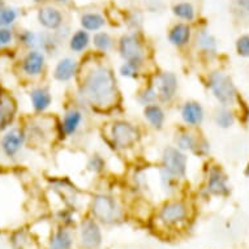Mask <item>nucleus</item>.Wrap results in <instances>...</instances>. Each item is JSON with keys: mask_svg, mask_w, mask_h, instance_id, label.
<instances>
[{"mask_svg": "<svg viewBox=\"0 0 249 249\" xmlns=\"http://www.w3.org/2000/svg\"><path fill=\"white\" fill-rule=\"evenodd\" d=\"M17 102L8 91L0 90V132H5L12 127L16 119Z\"/></svg>", "mask_w": 249, "mask_h": 249, "instance_id": "obj_11", "label": "nucleus"}, {"mask_svg": "<svg viewBox=\"0 0 249 249\" xmlns=\"http://www.w3.org/2000/svg\"><path fill=\"white\" fill-rule=\"evenodd\" d=\"M191 39V26L188 24H176L172 26V29L168 33V41L170 43L176 47H183L188 45Z\"/></svg>", "mask_w": 249, "mask_h": 249, "instance_id": "obj_19", "label": "nucleus"}, {"mask_svg": "<svg viewBox=\"0 0 249 249\" xmlns=\"http://www.w3.org/2000/svg\"><path fill=\"white\" fill-rule=\"evenodd\" d=\"M20 42L25 47H28L30 50H36V47H38V42H39V36L32 33V32H28L25 30L20 34Z\"/></svg>", "mask_w": 249, "mask_h": 249, "instance_id": "obj_31", "label": "nucleus"}, {"mask_svg": "<svg viewBox=\"0 0 249 249\" xmlns=\"http://www.w3.org/2000/svg\"><path fill=\"white\" fill-rule=\"evenodd\" d=\"M53 189L66 200L67 204H74L77 192H76L73 185H71L70 181L61 179L53 180Z\"/></svg>", "mask_w": 249, "mask_h": 249, "instance_id": "obj_22", "label": "nucleus"}, {"mask_svg": "<svg viewBox=\"0 0 249 249\" xmlns=\"http://www.w3.org/2000/svg\"><path fill=\"white\" fill-rule=\"evenodd\" d=\"M119 53L125 63H132L136 66H142L145 60V51L142 43L136 36H124L119 42Z\"/></svg>", "mask_w": 249, "mask_h": 249, "instance_id": "obj_7", "label": "nucleus"}, {"mask_svg": "<svg viewBox=\"0 0 249 249\" xmlns=\"http://www.w3.org/2000/svg\"><path fill=\"white\" fill-rule=\"evenodd\" d=\"M209 88L219 102L225 106H231L236 102V88L232 80L223 72H214L209 77Z\"/></svg>", "mask_w": 249, "mask_h": 249, "instance_id": "obj_3", "label": "nucleus"}, {"mask_svg": "<svg viewBox=\"0 0 249 249\" xmlns=\"http://www.w3.org/2000/svg\"><path fill=\"white\" fill-rule=\"evenodd\" d=\"M45 55L38 50H30L21 60V71L25 76L37 77L45 70Z\"/></svg>", "mask_w": 249, "mask_h": 249, "instance_id": "obj_12", "label": "nucleus"}, {"mask_svg": "<svg viewBox=\"0 0 249 249\" xmlns=\"http://www.w3.org/2000/svg\"><path fill=\"white\" fill-rule=\"evenodd\" d=\"M38 21L43 28L49 29V30H56L63 24V16L56 8L43 7L38 12Z\"/></svg>", "mask_w": 249, "mask_h": 249, "instance_id": "obj_15", "label": "nucleus"}, {"mask_svg": "<svg viewBox=\"0 0 249 249\" xmlns=\"http://www.w3.org/2000/svg\"><path fill=\"white\" fill-rule=\"evenodd\" d=\"M157 99H158L157 90H155V88H153V86H149V88H146V89H143L142 91L139 94L140 103L143 105V106H147V105L154 103Z\"/></svg>", "mask_w": 249, "mask_h": 249, "instance_id": "obj_33", "label": "nucleus"}, {"mask_svg": "<svg viewBox=\"0 0 249 249\" xmlns=\"http://www.w3.org/2000/svg\"><path fill=\"white\" fill-rule=\"evenodd\" d=\"M93 43H94L95 49L102 51V53H107L108 50L112 49L114 46V41L111 38L110 34L105 33V32H99V33H95L94 37H93Z\"/></svg>", "mask_w": 249, "mask_h": 249, "instance_id": "obj_27", "label": "nucleus"}, {"mask_svg": "<svg viewBox=\"0 0 249 249\" xmlns=\"http://www.w3.org/2000/svg\"><path fill=\"white\" fill-rule=\"evenodd\" d=\"M106 168V162L102 158V155L99 154H93L90 157L89 162H88V170L95 174L102 172Z\"/></svg>", "mask_w": 249, "mask_h": 249, "instance_id": "obj_32", "label": "nucleus"}, {"mask_svg": "<svg viewBox=\"0 0 249 249\" xmlns=\"http://www.w3.org/2000/svg\"><path fill=\"white\" fill-rule=\"evenodd\" d=\"M13 42V33L9 28L0 26V49L8 47Z\"/></svg>", "mask_w": 249, "mask_h": 249, "instance_id": "obj_35", "label": "nucleus"}, {"mask_svg": "<svg viewBox=\"0 0 249 249\" xmlns=\"http://www.w3.org/2000/svg\"><path fill=\"white\" fill-rule=\"evenodd\" d=\"M73 247V236L68 229L60 227L50 237V249H72Z\"/></svg>", "mask_w": 249, "mask_h": 249, "instance_id": "obj_18", "label": "nucleus"}, {"mask_svg": "<svg viewBox=\"0 0 249 249\" xmlns=\"http://www.w3.org/2000/svg\"><path fill=\"white\" fill-rule=\"evenodd\" d=\"M34 3H46L47 0H33Z\"/></svg>", "mask_w": 249, "mask_h": 249, "instance_id": "obj_38", "label": "nucleus"}, {"mask_svg": "<svg viewBox=\"0 0 249 249\" xmlns=\"http://www.w3.org/2000/svg\"><path fill=\"white\" fill-rule=\"evenodd\" d=\"M197 42H198V46H200L201 49L206 51V53H215V39L209 33H205V32L201 33L200 37L197 38Z\"/></svg>", "mask_w": 249, "mask_h": 249, "instance_id": "obj_30", "label": "nucleus"}, {"mask_svg": "<svg viewBox=\"0 0 249 249\" xmlns=\"http://www.w3.org/2000/svg\"><path fill=\"white\" fill-rule=\"evenodd\" d=\"M188 205L180 200H172L164 202L158 212V219L163 226L176 229L188 221Z\"/></svg>", "mask_w": 249, "mask_h": 249, "instance_id": "obj_4", "label": "nucleus"}, {"mask_svg": "<svg viewBox=\"0 0 249 249\" xmlns=\"http://www.w3.org/2000/svg\"><path fill=\"white\" fill-rule=\"evenodd\" d=\"M245 175L249 176V163H248V166H247V168H245Z\"/></svg>", "mask_w": 249, "mask_h": 249, "instance_id": "obj_39", "label": "nucleus"}, {"mask_svg": "<svg viewBox=\"0 0 249 249\" xmlns=\"http://www.w3.org/2000/svg\"><path fill=\"white\" fill-rule=\"evenodd\" d=\"M239 4L241 8H244L247 12H249V0H239Z\"/></svg>", "mask_w": 249, "mask_h": 249, "instance_id": "obj_37", "label": "nucleus"}, {"mask_svg": "<svg viewBox=\"0 0 249 249\" xmlns=\"http://www.w3.org/2000/svg\"><path fill=\"white\" fill-rule=\"evenodd\" d=\"M188 158L175 146H167L162 153V167L166 172L172 175L176 179H181L187 174Z\"/></svg>", "mask_w": 249, "mask_h": 249, "instance_id": "obj_6", "label": "nucleus"}, {"mask_svg": "<svg viewBox=\"0 0 249 249\" xmlns=\"http://www.w3.org/2000/svg\"><path fill=\"white\" fill-rule=\"evenodd\" d=\"M102 231L94 218H86L80 226V243L84 249H98L102 244Z\"/></svg>", "mask_w": 249, "mask_h": 249, "instance_id": "obj_9", "label": "nucleus"}, {"mask_svg": "<svg viewBox=\"0 0 249 249\" xmlns=\"http://www.w3.org/2000/svg\"><path fill=\"white\" fill-rule=\"evenodd\" d=\"M215 122L218 124V127L221 128H229L231 127L235 122V118H233V115L231 111L229 110H219L216 112L215 115Z\"/></svg>", "mask_w": 249, "mask_h": 249, "instance_id": "obj_29", "label": "nucleus"}, {"mask_svg": "<svg viewBox=\"0 0 249 249\" xmlns=\"http://www.w3.org/2000/svg\"><path fill=\"white\" fill-rule=\"evenodd\" d=\"M140 68L141 67L136 66V64H132V63H124L122 67H120V73L124 77L128 78H137L140 73Z\"/></svg>", "mask_w": 249, "mask_h": 249, "instance_id": "obj_34", "label": "nucleus"}, {"mask_svg": "<svg viewBox=\"0 0 249 249\" xmlns=\"http://www.w3.org/2000/svg\"><path fill=\"white\" fill-rule=\"evenodd\" d=\"M82 114L78 110H70L64 115L63 122H61V132L66 136H73L77 132L78 127L81 125Z\"/></svg>", "mask_w": 249, "mask_h": 249, "instance_id": "obj_20", "label": "nucleus"}, {"mask_svg": "<svg viewBox=\"0 0 249 249\" xmlns=\"http://www.w3.org/2000/svg\"><path fill=\"white\" fill-rule=\"evenodd\" d=\"M106 24L105 21V17L99 13H85L84 16L81 17V25L84 30H88V32H97L101 28H103Z\"/></svg>", "mask_w": 249, "mask_h": 249, "instance_id": "obj_23", "label": "nucleus"}, {"mask_svg": "<svg viewBox=\"0 0 249 249\" xmlns=\"http://www.w3.org/2000/svg\"><path fill=\"white\" fill-rule=\"evenodd\" d=\"M181 118L184 123L188 125H198L204 120V110L198 102L195 101H189V102L184 103L183 108H181Z\"/></svg>", "mask_w": 249, "mask_h": 249, "instance_id": "obj_16", "label": "nucleus"}, {"mask_svg": "<svg viewBox=\"0 0 249 249\" xmlns=\"http://www.w3.org/2000/svg\"><path fill=\"white\" fill-rule=\"evenodd\" d=\"M111 140L118 149L125 150L131 149L139 142L140 132L129 122L118 120L111 127Z\"/></svg>", "mask_w": 249, "mask_h": 249, "instance_id": "obj_5", "label": "nucleus"}, {"mask_svg": "<svg viewBox=\"0 0 249 249\" xmlns=\"http://www.w3.org/2000/svg\"><path fill=\"white\" fill-rule=\"evenodd\" d=\"M172 12H174L176 17H179V18L185 21H192L195 18V15H196L193 5L191 3H185V1L174 5Z\"/></svg>", "mask_w": 249, "mask_h": 249, "instance_id": "obj_26", "label": "nucleus"}, {"mask_svg": "<svg viewBox=\"0 0 249 249\" xmlns=\"http://www.w3.org/2000/svg\"><path fill=\"white\" fill-rule=\"evenodd\" d=\"M154 84L160 102L168 103L175 98L178 91V77L172 72H162L155 76Z\"/></svg>", "mask_w": 249, "mask_h": 249, "instance_id": "obj_10", "label": "nucleus"}, {"mask_svg": "<svg viewBox=\"0 0 249 249\" xmlns=\"http://www.w3.org/2000/svg\"><path fill=\"white\" fill-rule=\"evenodd\" d=\"M208 191L214 196H227L230 192L227 178L219 167H213L209 171Z\"/></svg>", "mask_w": 249, "mask_h": 249, "instance_id": "obj_13", "label": "nucleus"}, {"mask_svg": "<svg viewBox=\"0 0 249 249\" xmlns=\"http://www.w3.org/2000/svg\"><path fill=\"white\" fill-rule=\"evenodd\" d=\"M56 1H67V0H56Z\"/></svg>", "mask_w": 249, "mask_h": 249, "instance_id": "obj_40", "label": "nucleus"}, {"mask_svg": "<svg viewBox=\"0 0 249 249\" xmlns=\"http://www.w3.org/2000/svg\"><path fill=\"white\" fill-rule=\"evenodd\" d=\"M26 142V133L22 128L11 127L4 132L0 140V147L5 157L15 158L24 147Z\"/></svg>", "mask_w": 249, "mask_h": 249, "instance_id": "obj_8", "label": "nucleus"}, {"mask_svg": "<svg viewBox=\"0 0 249 249\" xmlns=\"http://www.w3.org/2000/svg\"><path fill=\"white\" fill-rule=\"evenodd\" d=\"M143 116H145L147 122L150 123V125L154 129H162L163 128L166 115H164V111L162 110V107L158 106V105L151 103V105L145 106V108H143Z\"/></svg>", "mask_w": 249, "mask_h": 249, "instance_id": "obj_21", "label": "nucleus"}, {"mask_svg": "<svg viewBox=\"0 0 249 249\" xmlns=\"http://www.w3.org/2000/svg\"><path fill=\"white\" fill-rule=\"evenodd\" d=\"M78 71L77 61L72 57H64L61 59L55 67L53 71V77L59 82H67L72 80L76 76Z\"/></svg>", "mask_w": 249, "mask_h": 249, "instance_id": "obj_14", "label": "nucleus"}, {"mask_svg": "<svg viewBox=\"0 0 249 249\" xmlns=\"http://www.w3.org/2000/svg\"><path fill=\"white\" fill-rule=\"evenodd\" d=\"M236 51L243 57H249V36H243L236 41Z\"/></svg>", "mask_w": 249, "mask_h": 249, "instance_id": "obj_36", "label": "nucleus"}, {"mask_svg": "<svg viewBox=\"0 0 249 249\" xmlns=\"http://www.w3.org/2000/svg\"><path fill=\"white\" fill-rule=\"evenodd\" d=\"M17 17H18V13L15 8H11V7L1 8L0 9V26L9 28L11 25L15 24Z\"/></svg>", "mask_w": 249, "mask_h": 249, "instance_id": "obj_28", "label": "nucleus"}, {"mask_svg": "<svg viewBox=\"0 0 249 249\" xmlns=\"http://www.w3.org/2000/svg\"><path fill=\"white\" fill-rule=\"evenodd\" d=\"M90 43V37L86 30H77L70 41V49L73 53H82Z\"/></svg>", "mask_w": 249, "mask_h": 249, "instance_id": "obj_24", "label": "nucleus"}, {"mask_svg": "<svg viewBox=\"0 0 249 249\" xmlns=\"http://www.w3.org/2000/svg\"><path fill=\"white\" fill-rule=\"evenodd\" d=\"M30 102L34 111L37 112H45L53 103V97L49 89L46 88H36L30 91Z\"/></svg>", "mask_w": 249, "mask_h": 249, "instance_id": "obj_17", "label": "nucleus"}, {"mask_svg": "<svg viewBox=\"0 0 249 249\" xmlns=\"http://www.w3.org/2000/svg\"><path fill=\"white\" fill-rule=\"evenodd\" d=\"M81 94L86 102L97 110L114 108L120 97L114 72L105 64L91 67L81 82Z\"/></svg>", "mask_w": 249, "mask_h": 249, "instance_id": "obj_1", "label": "nucleus"}, {"mask_svg": "<svg viewBox=\"0 0 249 249\" xmlns=\"http://www.w3.org/2000/svg\"><path fill=\"white\" fill-rule=\"evenodd\" d=\"M90 213L97 222L111 225L120 219L122 209L118 201L110 195H97L90 204Z\"/></svg>", "mask_w": 249, "mask_h": 249, "instance_id": "obj_2", "label": "nucleus"}, {"mask_svg": "<svg viewBox=\"0 0 249 249\" xmlns=\"http://www.w3.org/2000/svg\"><path fill=\"white\" fill-rule=\"evenodd\" d=\"M197 143H198V141L191 132H183L176 137V145H178L176 147L183 151H195L197 147Z\"/></svg>", "mask_w": 249, "mask_h": 249, "instance_id": "obj_25", "label": "nucleus"}]
</instances>
